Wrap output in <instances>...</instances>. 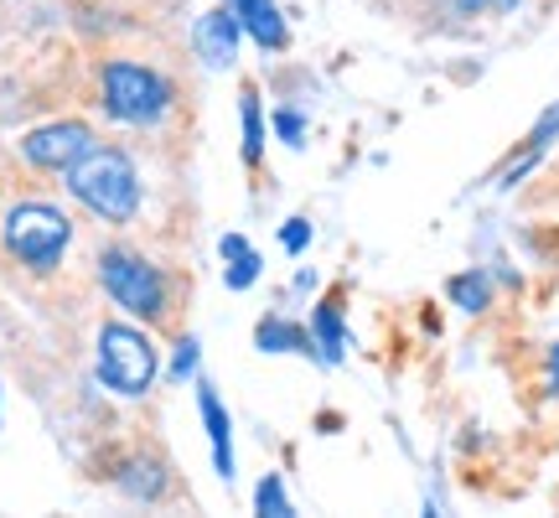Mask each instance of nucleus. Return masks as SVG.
Segmentation results:
<instances>
[{"instance_id": "obj_6", "label": "nucleus", "mask_w": 559, "mask_h": 518, "mask_svg": "<svg viewBox=\"0 0 559 518\" xmlns=\"http://www.w3.org/2000/svg\"><path fill=\"white\" fill-rule=\"evenodd\" d=\"M88 145H94V130L83 120H52V125H37V130L21 136V156L32 161L37 172H68Z\"/></svg>"}, {"instance_id": "obj_20", "label": "nucleus", "mask_w": 559, "mask_h": 518, "mask_svg": "<svg viewBox=\"0 0 559 518\" xmlns=\"http://www.w3.org/2000/svg\"><path fill=\"white\" fill-rule=\"evenodd\" d=\"M275 136L285 140V145H300V136H306V115H300V109H280V115H275Z\"/></svg>"}, {"instance_id": "obj_5", "label": "nucleus", "mask_w": 559, "mask_h": 518, "mask_svg": "<svg viewBox=\"0 0 559 518\" xmlns=\"http://www.w3.org/2000/svg\"><path fill=\"white\" fill-rule=\"evenodd\" d=\"M160 374V353L151 338L130 321H104L99 327V384L120 399H140Z\"/></svg>"}, {"instance_id": "obj_8", "label": "nucleus", "mask_w": 559, "mask_h": 518, "mask_svg": "<svg viewBox=\"0 0 559 518\" xmlns=\"http://www.w3.org/2000/svg\"><path fill=\"white\" fill-rule=\"evenodd\" d=\"M198 410H202V425H207V440H213V467H218L223 482H234V420H228L223 399L213 395L207 379H198Z\"/></svg>"}, {"instance_id": "obj_2", "label": "nucleus", "mask_w": 559, "mask_h": 518, "mask_svg": "<svg viewBox=\"0 0 559 518\" xmlns=\"http://www.w3.org/2000/svg\"><path fill=\"white\" fill-rule=\"evenodd\" d=\"M0 244L32 275H52L62 264V255H68V244H73V219L41 198L11 202L5 219H0Z\"/></svg>"}, {"instance_id": "obj_14", "label": "nucleus", "mask_w": 559, "mask_h": 518, "mask_svg": "<svg viewBox=\"0 0 559 518\" xmlns=\"http://www.w3.org/2000/svg\"><path fill=\"white\" fill-rule=\"evenodd\" d=\"M311 338H317V363H337L347 348V327H342V306L337 301H321L317 317H311Z\"/></svg>"}, {"instance_id": "obj_11", "label": "nucleus", "mask_w": 559, "mask_h": 518, "mask_svg": "<svg viewBox=\"0 0 559 518\" xmlns=\"http://www.w3.org/2000/svg\"><path fill=\"white\" fill-rule=\"evenodd\" d=\"M115 482H120V493L124 498H135V503H156V498H166V467H160L156 457H130L115 472Z\"/></svg>"}, {"instance_id": "obj_7", "label": "nucleus", "mask_w": 559, "mask_h": 518, "mask_svg": "<svg viewBox=\"0 0 559 518\" xmlns=\"http://www.w3.org/2000/svg\"><path fill=\"white\" fill-rule=\"evenodd\" d=\"M239 42H243V26L234 16V5H213V11H202L198 26H192V47H198V58L223 73V68H234L239 62Z\"/></svg>"}, {"instance_id": "obj_9", "label": "nucleus", "mask_w": 559, "mask_h": 518, "mask_svg": "<svg viewBox=\"0 0 559 518\" xmlns=\"http://www.w3.org/2000/svg\"><path fill=\"white\" fill-rule=\"evenodd\" d=\"M228 5H234V16H239L243 37H254L264 52H280V47L290 42V26H285L275 0H228Z\"/></svg>"}, {"instance_id": "obj_22", "label": "nucleus", "mask_w": 559, "mask_h": 518, "mask_svg": "<svg viewBox=\"0 0 559 518\" xmlns=\"http://www.w3.org/2000/svg\"><path fill=\"white\" fill-rule=\"evenodd\" d=\"M549 389H559V342H555V353H549Z\"/></svg>"}, {"instance_id": "obj_16", "label": "nucleus", "mask_w": 559, "mask_h": 518, "mask_svg": "<svg viewBox=\"0 0 559 518\" xmlns=\"http://www.w3.org/2000/svg\"><path fill=\"white\" fill-rule=\"evenodd\" d=\"M445 291H451V301H456L461 311H472V317L492 306V280L481 275V270H466V275H451V285H445Z\"/></svg>"}, {"instance_id": "obj_15", "label": "nucleus", "mask_w": 559, "mask_h": 518, "mask_svg": "<svg viewBox=\"0 0 559 518\" xmlns=\"http://www.w3.org/2000/svg\"><path fill=\"white\" fill-rule=\"evenodd\" d=\"M239 120H243V166H260L264 161V115H260V94H254V89H243Z\"/></svg>"}, {"instance_id": "obj_19", "label": "nucleus", "mask_w": 559, "mask_h": 518, "mask_svg": "<svg viewBox=\"0 0 559 518\" xmlns=\"http://www.w3.org/2000/svg\"><path fill=\"white\" fill-rule=\"evenodd\" d=\"M198 363H202L198 338H181V342H177V353H171V368H166V374H171L177 384H187L192 374H198Z\"/></svg>"}, {"instance_id": "obj_18", "label": "nucleus", "mask_w": 559, "mask_h": 518, "mask_svg": "<svg viewBox=\"0 0 559 518\" xmlns=\"http://www.w3.org/2000/svg\"><path fill=\"white\" fill-rule=\"evenodd\" d=\"M451 16H508L519 11V0H445Z\"/></svg>"}, {"instance_id": "obj_1", "label": "nucleus", "mask_w": 559, "mask_h": 518, "mask_svg": "<svg viewBox=\"0 0 559 518\" xmlns=\"http://www.w3.org/2000/svg\"><path fill=\"white\" fill-rule=\"evenodd\" d=\"M68 192L104 223H130L140 213V172L115 145H88L68 172Z\"/></svg>"}, {"instance_id": "obj_12", "label": "nucleus", "mask_w": 559, "mask_h": 518, "mask_svg": "<svg viewBox=\"0 0 559 518\" xmlns=\"http://www.w3.org/2000/svg\"><path fill=\"white\" fill-rule=\"evenodd\" d=\"M218 249H223V259H228L223 285H228V291H249V285L260 280V255H254V244L243 239V234H223Z\"/></svg>"}, {"instance_id": "obj_17", "label": "nucleus", "mask_w": 559, "mask_h": 518, "mask_svg": "<svg viewBox=\"0 0 559 518\" xmlns=\"http://www.w3.org/2000/svg\"><path fill=\"white\" fill-rule=\"evenodd\" d=\"M254 514L264 518H290L296 508H290V493H285V482H280V472H270V478L254 487Z\"/></svg>"}, {"instance_id": "obj_21", "label": "nucleus", "mask_w": 559, "mask_h": 518, "mask_svg": "<svg viewBox=\"0 0 559 518\" xmlns=\"http://www.w3.org/2000/svg\"><path fill=\"white\" fill-rule=\"evenodd\" d=\"M280 244H285L290 255H300V249L311 244V223H306V219H290L285 228H280Z\"/></svg>"}, {"instance_id": "obj_3", "label": "nucleus", "mask_w": 559, "mask_h": 518, "mask_svg": "<svg viewBox=\"0 0 559 518\" xmlns=\"http://www.w3.org/2000/svg\"><path fill=\"white\" fill-rule=\"evenodd\" d=\"M99 104L109 120L120 125H160L177 104V89L166 73L130 58H109L99 68Z\"/></svg>"}, {"instance_id": "obj_10", "label": "nucleus", "mask_w": 559, "mask_h": 518, "mask_svg": "<svg viewBox=\"0 0 559 518\" xmlns=\"http://www.w3.org/2000/svg\"><path fill=\"white\" fill-rule=\"evenodd\" d=\"M555 136H559V104H549V115H544V120L534 125V130H528V140L519 145V156L508 161V172L498 177V187H519V181L528 177V172H534V166L544 161V151L555 145Z\"/></svg>"}, {"instance_id": "obj_4", "label": "nucleus", "mask_w": 559, "mask_h": 518, "mask_svg": "<svg viewBox=\"0 0 559 518\" xmlns=\"http://www.w3.org/2000/svg\"><path fill=\"white\" fill-rule=\"evenodd\" d=\"M99 285H104V296L115 301L120 311H130L135 321L166 317V275L145 255L124 249V244L99 249Z\"/></svg>"}, {"instance_id": "obj_13", "label": "nucleus", "mask_w": 559, "mask_h": 518, "mask_svg": "<svg viewBox=\"0 0 559 518\" xmlns=\"http://www.w3.org/2000/svg\"><path fill=\"white\" fill-rule=\"evenodd\" d=\"M254 348L260 353H306V358H317V338H306L296 321L285 317H264L260 332H254Z\"/></svg>"}]
</instances>
